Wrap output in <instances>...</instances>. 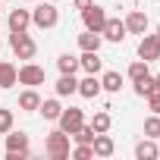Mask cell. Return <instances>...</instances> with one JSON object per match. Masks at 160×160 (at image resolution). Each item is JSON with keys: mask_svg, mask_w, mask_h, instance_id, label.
I'll return each instance as SVG.
<instances>
[{"mask_svg": "<svg viewBox=\"0 0 160 160\" xmlns=\"http://www.w3.org/2000/svg\"><path fill=\"white\" fill-rule=\"evenodd\" d=\"M144 138H160V113H151L144 119Z\"/></svg>", "mask_w": 160, "mask_h": 160, "instance_id": "d4e9b609", "label": "cell"}, {"mask_svg": "<svg viewBox=\"0 0 160 160\" xmlns=\"http://www.w3.org/2000/svg\"><path fill=\"white\" fill-rule=\"evenodd\" d=\"M60 22V10L53 7V3H38L35 10H32V25H38V28H53Z\"/></svg>", "mask_w": 160, "mask_h": 160, "instance_id": "277c9868", "label": "cell"}, {"mask_svg": "<svg viewBox=\"0 0 160 160\" xmlns=\"http://www.w3.org/2000/svg\"><path fill=\"white\" fill-rule=\"evenodd\" d=\"M135 157H138V160H154V157H160L157 138H141V141L135 144Z\"/></svg>", "mask_w": 160, "mask_h": 160, "instance_id": "2e32d148", "label": "cell"}, {"mask_svg": "<svg viewBox=\"0 0 160 160\" xmlns=\"http://www.w3.org/2000/svg\"><path fill=\"white\" fill-rule=\"evenodd\" d=\"M82 22H85V28H88V32H101V28H104V22H107V10H104V7H98V3H91V7H85V10H82Z\"/></svg>", "mask_w": 160, "mask_h": 160, "instance_id": "8992f818", "label": "cell"}, {"mask_svg": "<svg viewBox=\"0 0 160 160\" xmlns=\"http://www.w3.org/2000/svg\"><path fill=\"white\" fill-rule=\"evenodd\" d=\"M101 44H104L101 32H88L85 28V35H78V47L82 50H101Z\"/></svg>", "mask_w": 160, "mask_h": 160, "instance_id": "d6986e66", "label": "cell"}, {"mask_svg": "<svg viewBox=\"0 0 160 160\" xmlns=\"http://www.w3.org/2000/svg\"><path fill=\"white\" fill-rule=\"evenodd\" d=\"M10 47H13V53H16V60H35V53H38V44L32 41V35H25V32H10Z\"/></svg>", "mask_w": 160, "mask_h": 160, "instance_id": "6da1fadb", "label": "cell"}, {"mask_svg": "<svg viewBox=\"0 0 160 160\" xmlns=\"http://www.w3.org/2000/svg\"><path fill=\"white\" fill-rule=\"evenodd\" d=\"M41 107V94L35 91V88H25L22 94H19V110H25V113H35Z\"/></svg>", "mask_w": 160, "mask_h": 160, "instance_id": "ac0fdd59", "label": "cell"}, {"mask_svg": "<svg viewBox=\"0 0 160 160\" xmlns=\"http://www.w3.org/2000/svg\"><path fill=\"white\" fill-rule=\"evenodd\" d=\"M157 38H160V25H157Z\"/></svg>", "mask_w": 160, "mask_h": 160, "instance_id": "d6a6232c", "label": "cell"}, {"mask_svg": "<svg viewBox=\"0 0 160 160\" xmlns=\"http://www.w3.org/2000/svg\"><path fill=\"white\" fill-rule=\"evenodd\" d=\"M122 22H126V32L129 35H144L148 32V13H141V10H132Z\"/></svg>", "mask_w": 160, "mask_h": 160, "instance_id": "30bf717a", "label": "cell"}, {"mask_svg": "<svg viewBox=\"0 0 160 160\" xmlns=\"http://www.w3.org/2000/svg\"><path fill=\"white\" fill-rule=\"evenodd\" d=\"M94 132H110V126H113V119H110V113L107 110H101V113H94L91 116V122H88Z\"/></svg>", "mask_w": 160, "mask_h": 160, "instance_id": "7402d4cb", "label": "cell"}, {"mask_svg": "<svg viewBox=\"0 0 160 160\" xmlns=\"http://www.w3.org/2000/svg\"><path fill=\"white\" fill-rule=\"evenodd\" d=\"M69 154H72L75 160H91V157H94V148H91V144H78V148H72Z\"/></svg>", "mask_w": 160, "mask_h": 160, "instance_id": "83f0119b", "label": "cell"}, {"mask_svg": "<svg viewBox=\"0 0 160 160\" xmlns=\"http://www.w3.org/2000/svg\"><path fill=\"white\" fill-rule=\"evenodd\" d=\"M91 148H94V157H113V151H116V144H113V138L107 132H98Z\"/></svg>", "mask_w": 160, "mask_h": 160, "instance_id": "9a60e30c", "label": "cell"}, {"mask_svg": "<svg viewBox=\"0 0 160 160\" xmlns=\"http://www.w3.org/2000/svg\"><path fill=\"white\" fill-rule=\"evenodd\" d=\"M138 57H141V60H148V63L160 60V38L144 32V35H141V41H138Z\"/></svg>", "mask_w": 160, "mask_h": 160, "instance_id": "9c48e42d", "label": "cell"}, {"mask_svg": "<svg viewBox=\"0 0 160 160\" xmlns=\"http://www.w3.org/2000/svg\"><path fill=\"white\" fill-rule=\"evenodd\" d=\"M0 10H3V3H0Z\"/></svg>", "mask_w": 160, "mask_h": 160, "instance_id": "e575fe53", "label": "cell"}, {"mask_svg": "<svg viewBox=\"0 0 160 160\" xmlns=\"http://www.w3.org/2000/svg\"><path fill=\"white\" fill-rule=\"evenodd\" d=\"M94 135H98V132H94L91 126H82V129H78V132H72L69 138H72L75 144H91V141H94Z\"/></svg>", "mask_w": 160, "mask_h": 160, "instance_id": "4316f807", "label": "cell"}, {"mask_svg": "<svg viewBox=\"0 0 160 160\" xmlns=\"http://www.w3.org/2000/svg\"><path fill=\"white\" fill-rule=\"evenodd\" d=\"M101 91H104V88H101V78L88 72V75L82 78V82H78V91H75V94H82V98H88V101H94V98H98Z\"/></svg>", "mask_w": 160, "mask_h": 160, "instance_id": "4fadbf2b", "label": "cell"}, {"mask_svg": "<svg viewBox=\"0 0 160 160\" xmlns=\"http://www.w3.org/2000/svg\"><path fill=\"white\" fill-rule=\"evenodd\" d=\"M57 122H60V129H63L66 135H72V132H78V129L85 126V113L78 110V107H69V110H63V113H60V119H57Z\"/></svg>", "mask_w": 160, "mask_h": 160, "instance_id": "5b68a950", "label": "cell"}, {"mask_svg": "<svg viewBox=\"0 0 160 160\" xmlns=\"http://www.w3.org/2000/svg\"><path fill=\"white\" fill-rule=\"evenodd\" d=\"M151 63L148 60H135L132 66H129V78H132V82H138V78H144V75H151V69H148Z\"/></svg>", "mask_w": 160, "mask_h": 160, "instance_id": "603a6c76", "label": "cell"}, {"mask_svg": "<svg viewBox=\"0 0 160 160\" xmlns=\"http://www.w3.org/2000/svg\"><path fill=\"white\" fill-rule=\"evenodd\" d=\"M91 3H94V0H72L75 10H85V7H91Z\"/></svg>", "mask_w": 160, "mask_h": 160, "instance_id": "4dcf8cb0", "label": "cell"}, {"mask_svg": "<svg viewBox=\"0 0 160 160\" xmlns=\"http://www.w3.org/2000/svg\"><path fill=\"white\" fill-rule=\"evenodd\" d=\"M19 3H28V0H19Z\"/></svg>", "mask_w": 160, "mask_h": 160, "instance_id": "836d02e7", "label": "cell"}, {"mask_svg": "<svg viewBox=\"0 0 160 160\" xmlns=\"http://www.w3.org/2000/svg\"><path fill=\"white\" fill-rule=\"evenodd\" d=\"M148 107H151V113H160V91L157 88L148 94Z\"/></svg>", "mask_w": 160, "mask_h": 160, "instance_id": "f546056e", "label": "cell"}, {"mask_svg": "<svg viewBox=\"0 0 160 160\" xmlns=\"http://www.w3.org/2000/svg\"><path fill=\"white\" fill-rule=\"evenodd\" d=\"M78 69H85V72L98 75V72L104 69V60H101V53H98V50H82V57H78Z\"/></svg>", "mask_w": 160, "mask_h": 160, "instance_id": "7c38bea8", "label": "cell"}, {"mask_svg": "<svg viewBox=\"0 0 160 160\" xmlns=\"http://www.w3.org/2000/svg\"><path fill=\"white\" fill-rule=\"evenodd\" d=\"M19 85H28V88H35V85H44V69L38 66V63H22L19 66Z\"/></svg>", "mask_w": 160, "mask_h": 160, "instance_id": "52a82bcc", "label": "cell"}, {"mask_svg": "<svg viewBox=\"0 0 160 160\" xmlns=\"http://www.w3.org/2000/svg\"><path fill=\"white\" fill-rule=\"evenodd\" d=\"M44 151H47V157H53V160H66V157H69V135H66L63 129H53V132L47 135V141H44Z\"/></svg>", "mask_w": 160, "mask_h": 160, "instance_id": "3957f363", "label": "cell"}, {"mask_svg": "<svg viewBox=\"0 0 160 160\" xmlns=\"http://www.w3.org/2000/svg\"><path fill=\"white\" fill-rule=\"evenodd\" d=\"M13 85H19V66L0 60V88L7 91V88H13Z\"/></svg>", "mask_w": 160, "mask_h": 160, "instance_id": "5bb4252c", "label": "cell"}, {"mask_svg": "<svg viewBox=\"0 0 160 160\" xmlns=\"http://www.w3.org/2000/svg\"><path fill=\"white\" fill-rule=\"evenodd\" d=\"M57 69H60V72H75V69H78V57L60 53V57H57Z\"/></svg>", "mask_w": 160, "mask_h": 160, "instance_id": "cb8c5ba5", "label": "cell"}, {"mask_svg": "<svg viewBox=\"0 0 160 160\" xmlns=\"http://www.w3.org/2000/svg\"><path fill=\"white\" fill-rule=\"evenodd\" d=\"M126 35H129V32H126V22L107 16V22H104V28H101V38H104V41H113V44H122Z\"/></svg>", "mask_w": 160, "mask_h": 160, "instance_id": "ba28073f", "label": "cell"}, {"mask_svg": "<svg viewBox=\"0 0 160 160\" xmlns=\"http://www.w3.org/2000/svg\"><path fill=\"white\" fill-rule=\"evenodd\" d=\"M154 88H157L154 75H144V78H138V82H135V94H138V98H148Z\"/></svg>", "mask_w": 160, "mask_h": 160, "instance_id": "484cf974", "label": "cell"}, {"mask_svg": "<svg viewBox=\"0 0 160 160\" xmlns=\"http://www.w3.org/2000/svg\"><path fill=\"white\" fill-rule=\"evenodd\" d=\"M157 141H160V138H157Z\"/></svg>", "mask_w": 160, "mask_h": 160, "instance_id": "d590c367", "label": "cell"}, {"mask_svg": "<svg viewBox=\"0 0 160 160\" xmlns=\"http://www.w3.org/2000/svg\"><path fill=\"white\" fill-rule=\"evenodd\" d=\"M32 10H10V32H28Z\"/></svg>", "mask_w": 160, "mask_h": 160, "instance_id": "e0dca14e", "label": "cell"}, {"mask_svg": "<svg viewBox=\"0 0 160 160\" xmlns=\"http://www.w3.org/2000/svg\"><path fill=\"white\" fill-rule=\"evenodd\" d=\"M13 129V110H0V135H7Z\"/></svg>", "mask_w": 160, "mask_h": 160, "instance_id": "f1b7e54d", "label": "cell"}, {"mask_svg": "<svg viewBox=\"0 0 160 160\" xmlns=\"http://www.w3.org/2000/svg\"><path fill=\"white\" fill-rule=\"evenodd\" d=\"M32 157V148H28V135L25 132H7V160H25Z\"/></svg>", "mask_w": 160, "mask_h": 160, "instance_id": "7a4b0ae2", "label": "cell"}, {"mask_svg": "<svg viewBox=\"0 0 160 160\" xmlns=\"http://www.w3.org/2000/svg\"><path fill=\"white\" fill-rule=\"evenodd\" d=\"M38 113H44V119L57 122V119H60V113H63V107H60V101H57V98H50V101H41Z\"/></svg>", "mask_w": 160, "mask_h": 160, "instance_id": "ffe728a7", "label": "cell"}, {"mask_svg": "<svg viewBox=\"0 0 160 160\" xmlns=\"http://www.w3.org/2000/svg\"><path fill=\"white\" fill-rule=\"evenodd\" d=\"M154 82H157V91H160V75H154Z\"/></svg>", "mask_w": 160, "mask_h": 160, "instance_id": "1f68e13d", "label": "cell"}, {"mask_svg": "<svg viewBox=\"0 0 160 160\" xmlns=\"http://www.w3.org/2000/svg\"><path fill=\"white\" fill-rule=\"evenodd\" d=\"M101 88H104V91H110V94H116V91L122 88V75H119V72H113V69H110V72H104V75H101Z\"/></svg>", "mask_w": 160, "mask_h": 160, "instance_id": "44dd1931", "label": "cell"}, {"mask_svg": "<svg viewBox=\"0 0 160 160\" xmlns=\"http://www.w3.org/2000/svg\"><path fill=\"white\" fill-rule=\"evenodd\" d=\"M57 98H69V94H75L78 91V78H75V72H60V78H57Z\"/></svg>", "mask_w": 160, "mask_h": 160, "instance_id": "8fae6325", "label": "cell"}]
</instances>
